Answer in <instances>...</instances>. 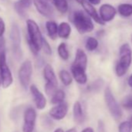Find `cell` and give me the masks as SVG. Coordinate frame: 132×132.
I'll use <instances>...</instances> for the list:
<instances>
[{"label": "cell", "mask_w": 132, "mask_h": 132, "mask_svg": "<svg viewBox=\"0 0 132 132\" xmlns=\"http://www.w3.org/2000/svg\"><path fill=\"white\" fill-rule=\"evenodd\" d=\"M27 44L34 55H37L40 49L42 48V44L44 41V37L40 32V27L37 23L29 19L27 20Z\"/></svg>", "instance_id": "6da1fadb"}, {"label": "cell", "mask_w": 132, "mask_h": 132, "mask_svg": "<svg viewBox=\"0 0 132 132\" xmlns=\"http://www.w3.org/2000/svg\"><path fill=\"white\" fill-rule=\"evenodd\" d=\"M132 63V49L127 43L123 44L119 49V60L115 67V72L118 77L123 76Z\"/></svg>", "instance_id": "7a4b0ae2"}, {"label": "cell", "mask_w": 132, "mask_h": 132, "mask_svg": "<svg viewBox=\"0 0 132 132\" xmlns=\"http://www.w3.org/2000/svg\"><path fill=\"white\" fill-rule=\"evenodd\" d=\"M91 19L86 12L77 10L73 13L72 21L78 32L81 34H85L94 30V24Z\"/></svg>", "instance_id": "3957f363"}, {"label": "cell", "mask_w": 132, "mask_h": 132, "mask_svg": "<svg viewBox=\"0 0 132 132\" xmlns=\"http://www.w3.org/2000/svg\"><path fill=\"white\" fill-rule=\"evenodd\" d=\"M104 100L112 117L116 120H119L122 117L123 113L110 87H106L104 90Z\"/></svg>", "instance_id": "277c9868"}, {"label": "cell", "mask_w": 132, "mask_h": 132, "mask_svg": "<svg viewBox=\"0 0 132 132\" xmlns=\"http://www.w3.org/2000/svg\"><path fill=\"white\" fill-rule=\"evenodd\" d=\"M0 77L2 80V86L4 89L9 88L13 82L12 72L6 62V51L0 54Z\"/></svg>", "instance_id": "5b68a950"}, {"label": "cell", "mask_w": 132, "mask_h": 132, "mask_svg": "<svg viewBox=\"0 0 132 132\" xmlns=\"http://www.w3.org/2000/svg\"><path fill=\"white\" fill-rule=\"evenodd\" d=\"M32 74H33L32 62L30 60L24 61L20 65L18 72V77L20 85L24 89H28L29 85L30 83Z\"/></svg>", "instance_id": "8992f818"}, {"label": "cell", "mask_w": 132, "mask_h": 132, "mask_svg": "<svg viewBox=\"0 0 132 132\" xmlns=\"http://www.w3.org/2000/svg\"><path fill=\"white\" fill-rule=\"evenodd\" d=\"M10 40L12 42L13 53L16 59L20 60L23 56V52L21 49V35L20 30L17 24H13L11 28L10 32Z\"/></svg>", "instance_id": "52a82bcc"}, {"label": "cell", "mask_w": 132, "mask_h": 132, "mask_svg": "<svg viewBox=\"0 0 132 132\" xmlns=\"http://www.w3.org/2000/svg\"><path fill=\"white\" fill-rule=\"evenodd\" d=\"M37 119V113L34 108L29 107L24 112L23 132H34L35 123Z\"/></svg>", "instance_id": "ba28073f"}, {"label": "cell", "mask_w": 132, "mask_h": 132, "mask_svg": "<svg viewBox=\"0 0 132 132\" xmlns=\"http://www.w3.org/2000/svg\"><path fill=\"white\" fill-rule=\"evenodd\" d=\"M37 11L44 17L51 18L54 16V9L49 0H33Z\"/></svg>", "instance_id": "9c48e42d"}, {"label": "cell", "mask_w": 132, "mask_h": 132, "mask_svg": "<svg viewBox=\"0 0 132 132\" xmlns=\"http://www.w3.org/2000/svg\"><path fill=\"white\" fill-rule=\"evenodd\" d=\"M117 13V10L113 6L110 4L105 3L100 7V16L105 23L112 21L115 18Z\"/></svg>", "instance_id": "30bf717a"}, {"label": "cell", "mask_w": 132, "mask_h": 132, "mask_svg": "<svg viewBox=\"0 0 132 132\" xmlns=\"http://www.w3.org/2000/svg\"><path fill=\"white\" fill-rule=\"evenodd\" d=\"M30 90L34 98L35 105L38 110H43L45 108L47 104L46 98L44 97V94L38 89V88L35 85H31L30 86Z\"/></svg>", "instance_id": "8fae6325"}, {"label": "cell", "mask_w": 132, "mask_h": 132, "mask_svg": "<svg viewBox=\"0 0 132 132\" xmlns=\"http://www.w3.org/2000/svg\"><path fill=\"white\" fill-rule=\"evenodd\" d=\"M68 113V104L62 102L61 103L56 104L54 107H52L49 112L51 117L54 120H62L64 118Z\"/></svg>", "instance_id": "7c38bea8"}, {"label": "cell", "mask_w": 132, "mask_h": 132, "mask_svg": "<svg viewBox=\"0 0 132 132\" xmlns=\"http://www.w3.org/2000/svg\"><path fill=\"white\" fill-rule=\"evenodd\" d=\"M81 5L83 7L84 11L92 18V20H93L98 24H100V25L105 24V23L102 20V19L100 16V14L97 13L96 10L95 9L93 4L89 3L87 0H84Z\"/></svg>", "instance_id": "4fadbf2b"}, {"label": "cell", "mask_w": 132, "mask_h": 132, "mask_svg": "<svg viewBox=\"0 0 132 132\" xmlns=\"http://www.w3.org/2000/svg\"><path fill=\"white\" fill-rule=\"evenodd\" d=\"M86 69L78 67V66L72 64L71 67V72L73 76V79L76 80V82L80 85H85L87 82L88 77L86 72Z\"/></svg>", "instance_id": "5bb4252c"}, {"label": "cell", "mask_w": 132, "mask_h": 132, "mask_svg": "<svg viewBox=\"0 0 132 132\" xmlns=\"http://www.w3.org/2000/svg\"><path fill=\"white\" fill-rule=\"evenodd\" d=\"M33 0H18L14 3V10L20 17L25 18L27 16V10L31 6Z\"/></svg>", "instance_id": "9a60e30c"}, {"label": "cell", "mask_w": 132, "mask_h": 132, "mask_svg": "<svg viewBox=\"0 0 132 132\" xmlns=\"http://www.w3.org/2000/svg\"><path fill=\"white\" fill-rule=\"evenodd\" d=\"M73 65L81 67L86 70L87 65H88V57L86 54V52L82 49H77L76 53V57L74 59V61L72 63Z\"/></svg>", "instance_id": "2e32d148"}, {"label": "cell", "mask_w": 132, "mask_h": 132, "mask_svg": "<svg viewBox=\"0 0 132 132\" xmlns=\"http://www.w3.org/2000/svg\"><path fill=\"white\" fill-rule=\"evenodd\" d=\"M43 73H44V78L46 80V83L57 86V79L55 72L54 71V69L51 64H47L44 66Z\"/></svg>", "instance_id": "e0dca14e"}, {"label": "cell", "mask_w": 132, "mask_h": 132, "mask_svg": "<svg viewBox=\"0 0 132 132\" xmlns=\"http://www.w3.org/2000/svg\"><path fill=\"white\" fill-rule=\"evenodd\" d=\"M73 117L76 123L82 124L85 121V114L80 102L76 101L73 105Z\"/></svg>", "instance_id": "ac0fdd59"}, {"label": "cell", "mask_w": 132, "mask_h": 132, "mask_svg": "<svg viewBox=\"0 0 132 132\" xmlns=\"http://www.w3.org/2000/svg\"><path fill=\"white\" fill-rule=\"evenodd\" d=\"M45 27L48 37L52 40H55L58 36V25L57 23L54 20H48L46 22Z\"/></svg>", "instance_id": "d6986e66"}, {"label": "cell", "mask_w": 132, "mask_h": 132, "mask_svg": "<svg viewBox=\"0 0 132 132\" xmlns=\"http://www.w3.org/2000/svg\"><path fill=\"white\" fill-rule=\"evenodd\" d=\"M72 33V27L67 22H61L58 25V37L62 39H68Z\"/></svg>", "instance_id": "ffe728a7"}, {"label": "cell", "mask_w": 132, "mask_h": 132, "mask_svg": "<svg viewBox=\"0 0 132 132\" xmlns=\"http://www.w3.org/2000/svg\"><path fill=\"white\" fill-rule=\"evenodd\" d=\"M118 13L123 17H130L132 16V5L130 3H121L117 7Z\"/></svg>", "instance_id": "44dd1931"}, {"label": "cell", "mask_w": 132, "mask_h": 132, "mask_svg": "<svg viewBox=\"0 0 132 132\" xmlns=\"http://www.w3.org/2000/svg\"><path fill=\"white\" fill-rule=\"evenodd\" d=\"M59 78L62 82V84L65 86H69L72 83L73 76L65 69H62L59 72Z\"/></svg>", "instance_id": "7402d4cb"}, {"label": "cell", "mask_w": 132, "mask_h": 132, "mask_svg": "<svg viewBox=\"0 0 132 132\" xmlns=\"http://www.w3.org/2000/svg\"><path fill=\"white\" fill-rule=\"evenodd\" d=\"M52 3L61 14H65L69 10V3L67 0H54Z\"/></svg>", "instance_id": "603a6c76"}, {"label": "cell", "mask_w": 132, "mask_h": 132, "mask_svg": "<svg viewBox=\"0 0 132 132\" xmlns=\"http://www.w3.org/2000/svg\"><path fill=\"white\" fill-rule=\"evenodd\" d=\"M57 54L61 59L67 61L69 58V51L68 50L67 44L65 43H61L57 47Z\"/></svg>", "instance_id": "cb8c5ba5"}, {"label": "cell", "mask_w": 132, "mask_h": 132, "mask_svg": "<svg viewBox=\"0 0 132 132\" xmlns=\"http://www.w3.org/2000/svg\"><path fill=\"white\" fill-rule=\"evenodd\" d=\"M64 98H65L64 92L61 89H57V91L51 96V102L52 104H58L64 102Z\"/></svg>", "instance_id": "d4e9b609"}, {"label": "cell", "mask_w": 132, "mask_h": 132, "mask_svg": "<svg viewBox=\"0 0 132 132\" xmlns=\"http://www.w3.org/2000/svg\"><path fill=\"white\" fill-rule=\"evenodd\" d=\"M99 42L96 38L93 37H89L86 41V49L89 51H93L97 49Z\"/></svg>", "instance_id": "484cf974"}, {"label": "cell", "mask_w": 132, "mask_h": 132, "mask_svg": "<svg viewBox=\"0 0 132 132\" xmlns=\"http://www.w3.org/2000/svg\"><path fill=\"white\" fill-rule=\"evenodd\" d=\"M131 124L130 123V121H124L122 122L118 128V131L119 132H131Z\"/></svg>", "instance_id": "4316f807"}, {"label": "cell", "mask_w": 132, "mask_h": 132, "mask_svg": "<svg viewBox=\"0 0 132 132\" xmlns=\"http://www.w3.org/2000/svg\"><path fill=\"white\" fill-rule=\"evenodd\" d=\"M103 86V81L102 79H99L96 80L95 82H93L90 85L89 89L92 90V91H98V90H100L102 88Z\"/></svg>", "instance_id": "83f0119b"}, {"label": "cell", "mask_w": 132, "mask_h": 132, "mask_svg": "<svg viewBox=\"0 0 132 132\" xmlns=\"http://www.w3.org/2000/svg\"><path fill=\"white\" fill-rule=\"evenodd\" d=\"M122 106L127 110H132V96H127L122 102Z\"/></svg>", "instance_id": "f1b7e54d"}, {"label": "cell", "mask_w": 132, "mask_h": 132, "mask_svg": "<svg viewBox=\"0 0 132 132\" xmlns=\"http://www.w3.org/2000/svg\"><path fill=\"white\" fill-rule=\"evenodd\" d=\"M44 52L47 54V55H51L52 54V49H51V45L49 44V43L47 41L46 39H44V41H43V44H42V48Z\"/></svg>", "instance_id": "f546056e"}, {"label": "cell", "mask_w": 132, "mask_h": 132, "mask_svg": "<svg viewBox=\"0 0 132 132\" xmlns=\"http://www.w3.org/2000/svg\"><path fill=\"white\" fill-rule=\"evenodd\" d=\"M6 30V24L4 23V21L0 18V38L3 37L4 33Z\"/></svg>", "instance_id": "4dcf8cb0"}, {"label": "cell", "mask_w": 132, "mask_h": 132, "mask_svg": "<svg viewBox=\"0 0 132 132\" xmlns=\"http://www.w3.org/2000/svg\"><path fill=\"white\" fill-rule=\"evenodd\" d=\"M5 48H6V40L3 37H1L0 38V54L3 51H6Z\"/></svg>", "instance_id": "1f68e13d"}, {"label": "cell", "mask_w": 132, "mask_h": 132, "mask_svg": "<svg viewBox=\"0 0 132 132\" xmlns=\"http://www.w3.org/2000/svg\"><path fill=\"white\" fill-rule=\"evenodd\" d=\"M89 3H90L91 4H93V6H96L99 5L101 2V0H87Z\"/></svg>", "instance_id": "d6a6232c"}, {"label": "cell", "mask_w": 132, "mask_h": 132, "mask_svg": "<svg viewBox=\"0 0 132 132\" xmlns=\"http://www.w3.org/2000/svg\"><path fill=\"white\" fill-rule=\"evenodd\" d=\"M127 83H128V86L132 88V74L129 76V78L127 79Z\"/></svg>", "instance_id": "836d02e7"}, {"label": "cell", "mask_w": 132, "mask_h": 132, "mask_svg": "<svg viewBox=\"0 0 132 132\" xmlns=\"http://www.w3.org/2000/svg\"><path fill=\"white\" fill-rule=\"evenodd\" d=\"M82 132H94V131H93V128H91V127H87V128H85Z\"/></svg>", "instance_id": "e575fe53"}, {"label": "cell", "mask_w": 132, "mask_h": 132, "mask_svg": "<svg viewBox=\"0 0 132 132\" xmlns=\"http://www.w3.org/2000/svg\"><path fill=\"white\" fill-rule=\"evenodd\" d=\"M66 132H77L76 131V128H71V129H69V130H68Z\"/></svg>", "instance_id": "d590c367"}, {"label": "cell", "mask_w": 132, "mask_h": 132, "mask_svg": "<svg viewBox=\"0 0 132 132\" xmlns=\"http://www.w3.org/2000/svg\"><path fill=\"white\" fill-rule=\"evenodd\" d=\"M54 132H64V130L61 128H57L54 130Z\"/></svg>", "instance_id": "8d00e7d4"}, {"label": "cell", "mask_w": 132, "mask_h": 132, "mask_svg": "<svg viewBox=\"0 0 132 132\" xmlns=\"http://www.w3.org/2000/svg\"><path fill=\"white\" fill-rule=\"evenodd\" d=\"M76 2H77L78 3H79V4L81 5V4L82 3V2L84 1V0H76Z\"/></svg>", "instance_id": "74e56055"}, {"label": "cell", "mask_w": 132, "mask_h": 132, "mask_svg": "<svg viewBox=\"0 0 132 132\" xmlns=\"http://www.w3.org/2000/svg\"><path fill=\"white\" fill-rule=\"evenodd\" d=\"M130 124H131V127H132V117L130 118Z\"/></svg>", "instance_id": "f35d334b"}, {"label": "cell", "mask_w": 132, "mask_h": 132, "mask_svg": "<svg viewBox=\"0 0 132 132\" xmlns=\"http://www.w3.org/2000/svg\"><path fill=\"white\" fill-rule=\"evenodd\" d=\"M2 85V80H1V77H0V86Z\"/></svg>", "instance_id": "ab89813d"}, {"label": "cell", "mask_w": 132, "mask_h": 132, "mask_svg": "<svg viewBox=\"0 0 132 132\" xmlns=\"http://www.w3.org/2000/svg\"><path fill=\"white\" fill-rule=\"evenodd\" d=\"M49 1H50L51 3H53V2L54 1V0H49Z\"/></svg>", "instance_id": "60d3db41"}, {"label": "cell", "mask_w": 132, "mask_h": 132, "mask_svg": "<svg viewBox=\"0 0 132 132\" xmlns=\"http://www.w3.org/2000/svg\"><path fill=\"white\" fill-rule=\"evenodd\" d=\"M131 42H132V35H131Z\"/></svg>", "instance_id": "b9f144b4"}]
</instances>
